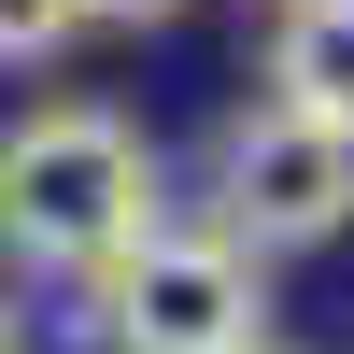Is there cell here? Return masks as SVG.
Wrapping results in <instances>:
<instances>
[{
  "mask_svg": "<svg viewBox=\"0 0 354 354\" xmlns=\"http://www.w3.org/2000/svg\"><path fill=\"white\" fill-rule=\"evenodd\" d=\"M156 142L113 100H43L0 128V255L43 283H100L113 255L156 227Z\"/></svg>",
  "mask_w": 354,
  "mask_h": 354,
  "instance_id": "cell-1",
  "label": "cell"
},
{
  "mask_svg": "<svg viewBox=\"0 0 354 354\" xmlns=\"http://www.w3.org/2000/svg\"><path fill=\"white\" fill-rule=\"evenodd\" d=\"M85 312H100L113 354H255V340H270L255 255L227 241V227H170V213L85 283Z\"/></svg>",
  "mask_w": 354,
  "mask_h": 354,
  "instance_id": "cell-2",
  "label": "cell"
},
{
  "mask_svg": "<svg viewBox=\"0 0 354 354\" xmlns=\"http://www.w3.org/2000/svg\"><path fill=\"white\" fill-rule=\"evenodd\" d=\"M213 227L270 270V255H312L354 227V170H340V113H298V100H255L213 128Z\"/></svg>",
  "mask_w": 354,
  "mask_h": 354,
  "instance_id": "cell-3",
  "label": "cell"
},
{
  "mask_svg": "<svg viewBox=\"0 0 354 354\" xmlns=\"http://www.w3.org/2000/svg\"><path fill=\"white\" fill-rule=\"evenodd\" d=\"M270 100L354 113V0H283V28H270Z\"/></svg>",
  "mask_w": 354,
  "mask_h": 354,
  "instance_id": "cell-4",
  "label": "cell"
},
{
  "mask_svg": "<svg viewBox=\"0 0 354 354\" xmlns=\"http://www.w3.org/2000/svg\"><path fill=\"white\" fill-rule=\"evenodd\" d=\"M85 43V0H0V71H43Z\"/></svg>",
  "mask_w": 354,
  "mask_h": 354,
  "instance_id": "cell-5",
  "label": "cell"
},
{
  "mask_svg": "<svg viewBox=\"0 0 354 354\" xmlns=\"http://www.w3.org/2000/svg\"><path fill=\"white\" fill-rule=\"evenodd\" d=\"M185 0H85V28H170Z\"/></svg>",
  "mask_w": 354,
  "mask_h": 354,
  "instance_id": "cell-6",
  "label": "cell"
},
{
  "mask_svg": "<svg viewBox=\"0 0 354 354\" xmlns=\"http://www.w3.org/2000/svg\"><path fill=\"white\" fill-rule=\"evenodd\" d=\"M340 170H354V113H340Z\"/></svg>",
  "mask_w": 354,
  "mask_h": 354,
  "instance_id": "cell-7",
  "label": "cell"
},
{
  "mask_svg": "<svg viewBox=\"0 0 354 354\" xmlns=\"http://www.w3.org/2000/svg\"><path fill=\"white\" fill-rule=\"evenodd\" d=\"M0 354H15V312H0Z\"/></svg>",
  "mask_w": 354,
  "mask_h": 354,
  "instance_id": "cell-8",
  "label": "cell"
},
{
  "mask_svg": "<svg viewBox=\"0 0 354 354\" xmlns=\"http://www.w3.org/2000/svg\"><path fill=\"white\" fill-rule=\"evenodd\" d=\"M255 354H270V340H255Z\"/></svg>",
  "mask_w": 354,
  "mask_h": 354,
  "instance_id": "cell-9",
  "label": "cell"
}]
</instances>
